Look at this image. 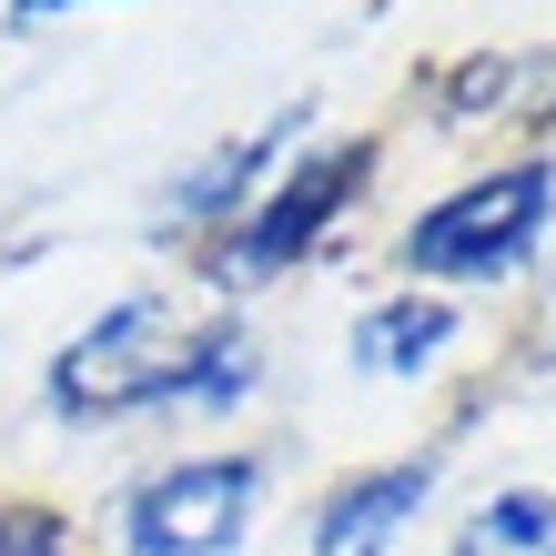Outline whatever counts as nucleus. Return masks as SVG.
Returning a JSON list of instances; mask_svg holds the SVG:
<instances>
[{
    "label": "nucleus",
    "mask_w": 556,
    "mask_h": 556,
    "mask_svg": "<svg viewBox=\"0 0 556 556\" xmlns=\"http://www.w3.org/2000/svg\"><path fill=\"white\" fill-rule=\"evenodd\" d=\"M51 415L61 425H132V415H233L264 395V334L233 304L203 293H122L51 354Z\"/></svg>",
    "instance_id": "f257e3e1"
},
{
    "label": "nucleus",
    "mask_w": 556,
    "mask_h": 556,
    "mask_svg": "<svg viewBox=\"0 0 556 556\" xmlns=\"http://www.w3.org/2000/svg\"><path fill=\"white\" fill-rule=\"evenodd\" d=\"M384 142L354 132V142H314L293 152L283 173L253 192V203L223 223V233H203V253H192V283H203V304H243V293H264L283 274H304L324 243H334V223L365 203Z\"/></svg>",
    "instance_id": "f03ea898"
},
{
    "label": "nucleus",
    "mask_w": 556,
    "mask_h": 556,
    "mask_svg": "<svg viewBox=\"0 0 556 556\" xmlns=\"http://www.w3.org/2000/svg\"><path fill=\"white\" fill-rule=\"evenodd\" d=\"M556 233V162L546 152H516V162H485L455 192H435L405 233H395V264L445 293V283H506L527 274Z\"/></svg>",
    "instance_id": "7ed1b4c3"
},
{
    "label": "nucleus",
    "mask_w": 556,
    "mask_h": 556,
    "mask_svg": "<svg viewBox=\"0 0 556 556\" xmlns=\"http://www.w3.org/2000/svg\"><path fill=\"white\" fill-rule=\"evenodd\" d=\"M264 455L253 445H203V455H173L122 485L112 506V556H233L253 527H264Z\"/></svg>",
    "instance_id": "20e7f679"
},
{
    "label": "nucleus",
    "mask_w": 556,
    "mask_h": 556,
    "mask_svg": "<svg viewBox=\"0 0 556 556\" xmlns=\"http://www.w3.org/2000/svg\"><path fill=\"white\" fill-rule=\"evenodd\" d=\"M304 102L293 112H274V122H253V132H233V142H213L203 162H182L173 182H162V223H182V233H223L253 192H264L283 162H293V142H304Z\"/></svg>",
    "instance_id": "39448f33"
},
{
    "label": "nucleus",
    "mask_w": 556,
    "mask_h": 556,
    "mask_svg": "<svg viewBox=\"0 0 556 556\" xmlns=\"http://www.w3.org/2000/svg\"><path fill=\"white\" fill-rule=\"evenodd\" d=\"M435 455H395V466H354L344 485H324L314 496V527H304V546L314 556H384L415 516H425V496H435Z\"/></svg>",
    "instance_id": "423d86ee"
},
{
    "label": "nucleus",
    "mask_w": 556,
    "mask_h": 556,
    "mask_svg": "<svg viewBox=\"0 0 556 556\" xmlns=\"http://www.w3.org/2000/svg\"><path fill=\"white\" fill-rule=\"evenodd\" d=\"M455 293H425V283H405V293H375L365 314H354V334H344V354H354V375H375V384H425L445 365V344H455Z\"/></svg>",
    "instance_id": "0eeeda50"
},
{
    "label": "nucleus",
    "mask_w": 556,
    "mask_h": 556,
    "mask_svg": "<svg viewBox=\"0 0 556 556\" xmlns=\"http://www.w3.org/2000/svg\"><path fill=\"white\" fill-rule=\"evenodd\" d=\"M466 546L476 556H546L556 546V496H546V485H506V496H485Z\"/></svg>",
    "instance_id": "6e6552de"
},
{
    "label": "nucleus",
    "mask_w": 556,
    "mask_h": 556,
    "mask_svg": "<svg viewBox=\"0 0 556 556\" xmlns=\"http://www.w3.org/2000/svg\"><path fill=\"white\" fill-rule=\"evenodd\" d=\"M0 556H72V516L61 506H0Z\"/></svg>",
    "instance_id": "1a4fd4ad"
},
{
    "label": "nucleus",
    "mask_w": 556,
    "mask_h": 556,
    "mask_svg": "<svg viewBox=\"0 0 556 556\" xmlns=\"http://www.w3.org/2000/svg\"><path fill=\"white\" fill-rule=\"evenodd\" d=\"M72 11H91V0H11L0 21H11V30H41V21H72Z\"/></svg>",
    "instance_id": "9d476101"
},
{
    "label": "nucleus",
    "mask_w": 556,
    "mask_h": 556,
    "mask_svg": "<svg viewBox=\"0 0 556 556\" xmlns=\"http://www.w3.org/2000/svg\"><path fill=\"white\" fill-rule=\"evenodd\" d=\"M536 365H556V283H546V314H536Z\"/></svg>",
    "instance_id": "9b49d317"
},
{
    "label": "nucleus",
    "mask_w": 556,
    "mask_h": 556,
    "mask_svg": "<svg viewBox=\"0 0 556 556\" xmlns=\"http://www.w3.org/2000/svg\"><path fill=\"white\" fill-rule=\"evenodd\" d=\"M546 132H556V122H546ZM546 162H556V152H546Z\"/></svg>",
    "instance_id": "f8f14e48"
},
{
    "label": "nucleus",
    "mask_w": 556,
    "mask_h": 556,
    "mask_svg": "<svg viewBox=\"0 0 556 556\" xmlns=\"http://www.w3.org/2000/svg\"><path fill=\"white\" fill-rule=\"evenodd\" d=\"M546 556H556V546H546Z\"/></svg>",
    "instance_id": "ddd939ff"
}]
</instances>
